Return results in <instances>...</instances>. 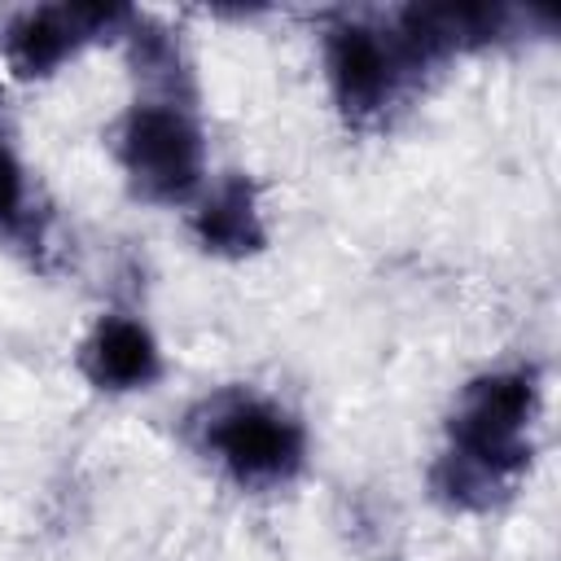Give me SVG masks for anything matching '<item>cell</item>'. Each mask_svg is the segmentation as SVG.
<instances>
[{
  "label": "cell",
  "mask_w": 561,
  "mask_h": 561,
  "mask_svg": "<svg viewBox=\"0 0 561 561\" xmlns=\"http://www.w3.org/2000/svg\"><path fill=\"white\" fill-rule=\"evenodd\" d=\"M79 364L88 381L101 390H145L162 373L153 333L131 316H105L88 333Z\"/></svg>",
  "instance_id": "5b68a950"
},
{
  "label": "cell",
  "mask_w": 561,
  "mask_h": 561,
  "mask_svg": "<svg viewBox=\"0 0 561 561\" xmlns=\"http://www.w3.org/2000/svg\"><path fill=\"white\" fill-rule=\"evenodd\" d=\"M31 193H26V171L0 131V232H22L31 224Z\"/></svg>",
  "instance_id": "ba28073f"
},
{
  "label": "cell",
  "mask_w": 561,
  "mask_h": 561,
  "mask_svg": "<svg viewBox=\"0 0 561 561\" xmlns=\"http://www.w3.org/2000/svg\"><path fill=\"white\" fill-rule=\"evenodd\" d=\"M329 79H333V92L342 101L346 114L364 118V114H377L390 92H394V79H399V48L394 39L377 35L373 26H359V22H342L329 31Z\"/></svg>",
  "instance_id": "277c9868"
},
{
  "label": "cell",
  "mask_w": 561,
  "mask_h": 561,
  "mask_svg": "<svg viewBox=\"0 0 561 561\" xmlns=\"http://www.w3.org/2000/svg\"><path fill=\"white\" fill-rule=\"evenodd\" d=\"M83 35L88 31L79 22V9H31L4 31V57L22 79L48 75L75 53Z\"/></svg>",
  "instance_id": "52a82bcc"
},
{
  "label": "cell",
  "mask_w": 561,
  "mask_h": 561,
  "mask_svg": "<svg viewBox=\"0 0 561 561\" xmlns=\"http://www.w3.org/2000/svg\"><path fill=\"white\" fill-rule=\"evenodd\" d=\"M118 158L145 197L180 202L202 180V162H206L202 127L175 101H145L123 118Z\"/></svg>",
  "instance_id": "7a4b0ae2"
},
{
  "label": "cell",
  "mask_w": 561,
  "mask_h": 561,
  "mask_svg": "<svg viewBox=\"0 0 561 561\" xmlns=\"http://www.w3.org/2000/svg\"><path fill=\"white\" fill-rule=\"evenodd\" d=\"M206 447L241 482H280L302 465L307 434L285 408L254 394H232L210 408Z\"/></svg>",
  "instance_id": "3957f363"
},
{
  "label": "cell",
  "mask_w": 561,
  "mask_h": 561,
  "mask_svg": "<svg viewBox=\"0 0 561 561\" xmlns=\"http://www.w3.org/2000/svg\"><path fill=\"white\" fill-rule=\"evenodd\" d=\"M535 381L526 373H491L473 381L456 408L451 421V495L465 500V491H491L522 473L530 443V416H535Z\"/></svg>",
  "instance_id": "6da1fadb"
},
{
  "label": "cell",
  "mask_w": 561,
  "mask_h": 561,
  "mask_svg": "<svg viewBox=\"0 0 561 561\" xmlns=\"http://www.w3.org/2000/svg\"><path fill=\"white\" fill-rule=\"evenodd\" d=\"M193 232L206 250L215 254H250L263 245V219H259V202L245 175H228L219 180L202 206L193 210Z\"/></svg>",
  "instance_id": "8992f818"
}]
</instances>
